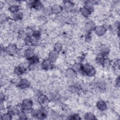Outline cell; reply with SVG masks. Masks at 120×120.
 Here are the masks:
<instances>
[{"mask_svg": "<svg viewBox=\"0 0 120 120\" xmlns=\"http://www.w3.org/2000/svg\"><path fill=\"white\" fill-rule=\"evenodd\" d=\"M9 10L12 13L14 14L19 11V7L18 5H12L9 8Z\"/></svg>", "mask_w": 120, "mask_h": 120, "instance_id": "cell-22", "label": "cell"}, {"mask_svg": "<svg viewBox=\"0 0 120 120\" xmlns=\"http://www.w3.org/2000/svg\"><path fill=\"white\" fill-rule=\"evenodd\" d=\"M82 64H81L80 62H77L76 63H74L72 67V69L75 72H78L81 71H82Z\"/></svg>", "mask_w": 120, "mask_h": 120, "instance_id": "cell-17", "label": "cell"}, {"mask_svg": "<svg viewBox=\"0 0 120 120\" xmlns=\"http://www.w3.org/2000/svg\"><path fill=\"white\" fill-rule=\"evenodd\" d=\"M47 111L45 109H41L38 111L34 112L32 113L33 116L37 117V118L39 119H43L45 118L47 116Z\"/></svg>", "mask_w": 120, "mask_h": 120, "instance_id": "cell-3", "label": "cell"}, {"mask_svg": "<svg viewBox=\"0 0 120 120\" xmlns=\"http://www.w3.org/2000/svg\"><path fill=\"white\" fill-rule=\"evenodd\" d=\"M52 62L48 60H45L42 63V68L44 70H48L52 67Z\"/></svg>", "mask_w": 120, "mask_h": 120, "instance_id": "cell-13", "label": "cell"}, {"mask_svg": "<svg viewBox=\"0 0 120 120\" xmlns=\"http://www.w3.org/2000/svg\"><path fill=\"white\" fill-rule=\"evenodd\" d=\"M65 76L69 80H74L76 77V72H75L72 68L67 69L65 71Z\"/></svg>", "mask_w": 120, "mask_h": 120, "instance_id": "cell-5", "label": "cell"}, {"mask_svg": "<svg viewBox=\"0 0 120 120\" xmlns=\"http://www.w3.org/2000/svg\"><path fill=\"white\" fill-rule=\"evenodd\" d=\"M26 68L24 66H20L15 67L14 70L15 73L18 75H22L25 72Z\"/></svg>", "mask_w": 120, "mask_h": 120, "instance_id": "cell-10", "label": "cell"}, {"mask_svg": "<svg viewBox=\"0 0 120 120\" xmlns=\"http://www.w3.org/2000/svg\"><path fill=\"white\" fill-rule=\"evenodd\" d=\"M19 109L17 106H11L9 108L8 112L12 115H16L19 114Z\"/></svg>", "mask_w": 120, "mask_h": 120, "instance_id": "cell-14", "label": "cell"}, {"mask_svg": "<svg viewBox=\"0 0 120 120\" xmlns=\"http://www.w3.org/2000/svg\"><path fill=\"white\" fill-rule=\"evenodd\" d=\"M85 75L90 77L94 76L96 73L95 69L90 64L86 63L82 65V71Z\"/></svg>", "mask_w": 120, "mask_h": 120, "instance_id": "cell-1", "label": "cell"}, {"mask_svg": "<svg viewBox=\"0 0 120 120\" xmlns=\"http://www.w3.org/2000/svg\"><path fill=\"white\" fill-rule=\"evenodd\" d=\"M70 117H71L70 118H68V119H73V120H78V119H80V118L79 117V116L77 114H73V115H71Z\"/></svg>", "mask_w": 120, "mask_h": 120, "instance_id": "cell-29", "label": "cell"}, {"mask_svg": "<svg viewBox=\"0 0 120 120\" xmlns=\"http://www.w3.org/2000/svg\"><path fill=\"white\" fill-rule=\"evenodd\" d=\"M59 52L53 50L50 52L48 55V60H50L52 62H55L58 58Z\"/></svg>", "mask_w": 120, "mask_h": 120, "instance_id": "cell-6", "label": "cell"}, {"mask_svg": "<svg viewBox=\"0 0 120 120\" xmlns=\"http://www.w3.org/2000/svg\"><path fill=\"white\" fill-rule=\"evenodd\" d=\"M53 48H54V51L59 52L62 49V45L60 43H57L54 45Z\"/></svg>", "mask_w": 120, "mask_h": 120, "instance_id": "cell-27", "label": "cell"}, {"mask_svg": "<svg viewBox=\"0 0 120 120\" xmlns=\"http://www.w3.org/2000/svg\"><path fill=\"white\" fill-rule=\"evenodd\" d=\"M94 30L95 33L98 36H102L105 34L106 31V28L102 25L96 26L94 28Z\"/></svg>", "mask_w": 120, "mask_h": 120, "instance_id": "cell-7", "label": "cell"}, {"mask_svg": "<svg viewBox=\"0 0 120 120\" xmlns=\"http://www.w3.org/2000/svg\"><path fill=\"white\" fill-rule=\"evenodd\" d=\"M24 56L27 59V60H29L32 58L34 55V51L30 48L27 49L24 51Z\"/></svg>", "mask_w": 120, "mask_h": 120, "instance_id": "cell-11", "label": "cell"}, {"mask_svg": "<svg viewBox=\"0 0 120 120\" xmlns=\"http://www.w3.org/2000/svg\"><path fill=\"white\" fill-rule=\"evenodd\" d=\"M47 97L43 94L40 95L38 97V102L40 105H44L45 104L47 101Z\"/></svg>", "mask_w": 120, "mask_h": 120, "instance_id": "cell-19", "label": "cell"}, {"mask_svg": "<svg viewBox=\"0 0 120 120\" xmlns=\"http://www.w3.org/2000/svg\"><path fill=\"white\" fill-rule=\"evenodd\" d=\"M80 11L82 15L84 17H88L91 14V12L84 7L81 8Z\"/></svg>", "mask_w": 120, "mask_h": 120, "instance_id": "cell-21", "label": "cell"}, {"mask_svg": "<svg viewBox=\"0 0 120 120\" xmlns=\"http://www.w3.org/2000/svg\"><path fill=\"white\" fill-rule=\"evenodd\" d=\"M104 55L103 54H99L97 56L96 59V60L97 61V63L98 64H103L104 60Z\"/></svg>", "mask_w": 120, "mask_h": 120, "instance_id": "cell-24", "label": "cell"}, {"mask_svg": "<svg viewBox=\"0 0 120 120\" xmlns=\"http://www.w3.org/2000/svg\"><path fill=\"white\" fill-rule=\"evenodd\" d=\"M12 115L10 114L9 112H7L3 113V115L1 116V120H11L12 119Z\"/></svg>", "mask_w": 120, "mask_h": 120, "instance_id": "cell-26", "label": "cell"}, {"mask_svg": "<svg viewBox=\"0 0 120 120\" xmlns=\"http://www.w3.org/2000/svg\"><path fill=\"white\" fill-rule=\"evenodd\" d=\"M96 105L97 108L101 111H104L106 110L107 108L106 103L103 100L98 101Z\"/></svg>", "mask_w": 120, "mask_h": 120, "instance_id": "cell-8", "label": "cell"}, {"mask_svg": "<svg viewBox=\"0 0 120 120\" xmlns=\"http://www.w3.org/2000/svg\"><path fill=\"white\" fill-rule=\"evenodd\" d=\"M99 50L102 54L105 55L109 52L110 47L108 45L103 44L99 47Z\"/></svg>", "mask_w": 120, "mask_h": 120, "instance_id": "cell-12", "label": "cell"}, {"mask_svg": "<svg viewBox=\"0 0 120 120\" xmlns=\"http://www.w3.org/2000/svg\"><path fill=\"white\" fill-rule=\"evenodd\" d=\"M84 119L86 120H94L95 119V116L92 112H88L84 115Z\"/></svg>", "mask_w": 120, "mask_h": 120, "instance_id": "cell-25", "label": "cell"}, {"mask_svg": "<svg viewBox=\"0 0 120 120\" xmlns=\"http://www.w3.org/2000/svg\"><path fill=\"white\" fill-rule=\"evenodd\" d=\"M22 16H23L22 13L20 11H18L15 13L13 14V15H12V18L15 20H18L22 19Z\"/></svg>", "mask_w": 120, "mask_h": 120, "instance_id": "cell-23", "label": "cell"}, {"mask_svg": "<svg viewBox=\"0 0 120 120\" xmlns=\"http://www.w3.org/2000/svg\"><path fill=\"white\" fill-rule=\"evenodd\" d=\"M32 7L36 9H40L42 7V4L39 1H33L30 3Z\"/></svg>", "mask_w": 120, "mask_h": 120, "instance_id": "cell-20", "label": "cell"}, {"mask_svg": "<svg viewBox=\"0 0 120 120\" xmlns=\"http://www.w3.org/2000/svg\"><path fill=\"white\" fill-rule=\"evenodd\" d=\"M93 29H94V23L92 22H88L84 25V29L88 32H90Z\"/></svg>", "mask_w": 120, "mask_h": 120, "instance_id": "cell-16", "label": "cell"}, {"mask_svg": "<svg viewBox=\"0 0 120 120\" xmlns=\"http://www.w3.org/2000/svg\"><path fill=\"white\" fill-rule=\"evenodd\" d=\"M30 82L28 80L22 79L19 82L18 86L21 89H26L30 86Z\"/></svg>", "mask_w": 120, "mask_h": 120, "instance_id": "cell-9", "label": "cell"}, {"mask_svg": "<svg viewBox=\"0 0 120 120\" xmlns=\"http://www.w3.org/2000/svg\"><path fill=\"white\" fill-rule=\"evenodd\" d=\"M5 51L9 55H14L18 52V48L15 45L10 44L6 48Z\"/></svg>", "mask_w": 120, "mask_h": 120, "instance_id": "cell-4", "label": "cell"}, {"mask_svg": "<svg viewBox=\"0 0 120 120\" xmlns=\"http://www.w3.org/2000/svg\"><path fill=\"white\" fill-rule=\"evenodd\" d=\"M64 8L67 12H70L73 8V4L70 1H66L64 3Z\"/></svg>", "mask_w": 120, "mask_h": 120, "instance_id": "cell-18", "label": "cell"}, {"mask_svg": "<svg viewBox=\"0 0 120 120\" xmlns=\"http://www.w3.org/2000/svg\"><path fill=\"white\" fill-rule=\"evenodd\" d=\"M62 8L61 7L59 4L54 5L51 8L52 12L53 14H57L60 13L62 11Z\"/></svg>", "mask_w": 120, "mask_h": 120, "instance_id": "cell-15", "label": "cell"}, {"mask_svg": "<svg viewBox=\"0 0 120 120\" xmlns=\"http://www.w3.org/2000/svg\"><path fill=\"white\" fill-rule=\"evenodd\" d=\"M21 108L25 111H28L33 107V102L30 99L27 98L23 100L21 104Z\"/></svg>", "mask_w": 120, "mask_h": 120, "instance_id": "cell-2", "label": "cell"}, {"mask_svg": "<svg viewBox=\"0 0 120 120\" xmlns=\"http://www.w3.org/2000/svg\"><path fill=\"white\" fill-rule=\"evenodd\" d=\"M111 60L109 59H104L102 65L106 68H107L108 67H109V66L111 65Z\"/></svg>", "mask_w": 120, "mask_h": 120, "instance_id": "cell-28", "label": "cell"}]
</instances>
